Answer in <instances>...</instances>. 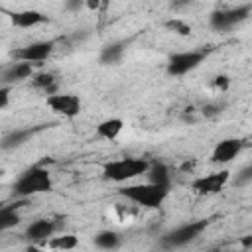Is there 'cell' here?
Masks as SVG:
<instances>
[{
  "label": "cell",
  "instance_id": "obj_23",
  "mask_svg": "<svg viewBox=\"0 0 252 252\" xmlns=\"http://www.w3.org/2000/svg\"><path fill=\"white\" fill-rule=\"evenodd\" d=\"M213 87L219 89V91H228V87H230V79H228L226 75H217L215 81H213Z\"/></svg>",
  "mask_w": 252,
  "mask_h": 252
},
{
  "label": "cell",
  "instance_id": "obj_11",
  "mask_svg": "<svg viewBox=\"0 0 252 252\" xmlns=\"http://www.w3.org/2000/svg\"><path fill=\"white\" fill-rule=\"evenodd\" d=\"M43 126H37V128H18V130H12L8 132L2 140H0V150H14V148H20L24 146L37 130H41Z\"/></svg>",
  "mask_w": 252,
  "mask_h": 252
},
{
  "label": "cell",
  "instance_id": "obj_4",
  "mask_svg": "<svg viewBox=\"0 0 252 252\" xmlns=\"http://www.w3.org/2000/svg\"><path fill=\"white\" fill-rule=\"evenodd\" d=\"M250 10H252L250 4H242V6L230 8V10H215V12L211 14V26H213L215 30H219V32L230 30V28H234L236 24H242L244 20H248Z\"/></svg>",
  "mask_w": 252,
  "mask_h": 252
},
{
  "label": "cell",
  "instance_id": "obj_19",
  "mask_svg": "<svg viewBox=\"0 0 252 252\" xmlns=\"http://www.w3.org/2000/svg\"><path fill=\"white\" fill-rule=\"evenodd\" d=\"M94 244L98 248H104V250H114L120 246V236L112 230H100L96 236H94Z\"/></svg>",
  "mask_w": 252,
  "mask_h": 252
},
{
  "label": "cell",
  "instance_id": "obj_3",
  "mask_svg": "<svg viewBox=\"0 0 252 252\" xmlns=\"http://www.w3.org/2000/svg\"><path fill=\"white\" fill-rule=\"evenodd\" d=\"M148 167H150V163L142 158H120V159L108 161L102 169V175L110 181L122 183V181H128V179H134V177L146 173Z\"/></svg>",
  "mask_w": 252,
  "mask_h": 252
},
{
  "label": "cell",
  "instance_id": "obj_30",
  "mask_svg": "<svg viewBox=\"0 0 252 252\" xmlns=\"http://www.w3.org/2000/svg\"><path fill=\"white\" fill-rule=\"evenodd\" d=\"M240 242H242V246H244V248H250V246H252V236H244Z\"/></svg>",
  "mask_w": 252,
  "mask_h": 252
},
{
  "label": "cell",
  "instance_id": "obj_16",
  "mask_svg": "<svg viewBox=\"0 0 252 252\" xmlns=\"http://www.w3.org/2000/svg\"><path fill=\"white\" fill-rule=\"evenodd\" d=\"M124 55V43L122 41H116V43H108L100 49V55H98V61L102 65H116Z\"/></svg>",
  "mask_w": 252,
  "mask_h": 252
},
{
  "label": "cell",
  "instance_id": "obj_17",
  "mask_svg": "<svg viewBox=\"0 0 252 252\" xmlns=\"http://www.w3.org/2000/svg\"><path fill=\"white\" fill-rule=\"evenodd\" d=\"M148 181L159 187H167L169 189V169L165 163H154L148 167Z\"/></svg>",
  "mask_w": 252,
  "mask_h": 252
},
{
  "label": "cell",
  "instance_id": "obj_21",
  "mask_svg": "<svg viewBox=\"0 0 252 252\" xmlns=\"http://www.w3.org/2000/svg\"><path fill=\"white\" fill-rule=\"evenodd\" d=\"M32 85H33L35 89L45 91L47 94H53L55 89H57V85H55V77H53L51 73H39V75H33Z\"/></svg>",
  "mask_w": 252,
  "mask_h": 252
},
{
  "label": "cell",
  "instance_id": "obj_27",
  "mask_svg": "<svg viewBox=\"0 0 252 252\" xmlns=\"http://www.w3.org/2000/svg\"><path fill=\"white\" fill-rule=\"evenodd\" d=\"M83 4H85V0H65V8L71 12H77Z\"/></svg>",
  "mask_w": 252,
  "mask_h": 252
},
{
  "label": "cell",
  "instance_id": "obj_18",
  "mask_svg": "<svg viewBox=\"0 0 252 252\" xmlns=\"http://www.w3.org/2000/svg\"><path fill=\"white\" fill-rule=\"evenodd\" d=\"M77 244H79L77 236H73V234H63V236L47 238V242H43L41 246H45V248H55V250H73V248H77Z\"/></svg>",
  "mask_w": 252,
  "mask_h": 252
},
{
  "label": "cell",
  "instance_id": "obj_28",
  "mask_svg": "<svg viewBox=\"0 0 252 252\" xmlns=\"http://www.w3.org/2000/svg\"><path fill=\"white\" fill-rule=\"evenodd\" d=\"M85 6L89 8V10H100V0H85Z\"/></svg>",
  "mask_w": 252,
  "mask_h": 252
},
{
  "label": "cell",
  "instance_id": "obj_7",
  "mask_svg": "<svg viewBox=\"0 0 252 252\" xmlns=\"http://www.w3.org/2000/svg\"><path fill=\"white\" fill-rule=\"evenodd\" d=\"M47 106L59 116L73 118L81 112V98L71 93H53L47 96Z\"/></svg>",
  "mask_w": 252,
  "mask_h": 252
},
{
  "label": "cell",
  "instance_id": "obj_29",
  "mask_svg": "<svg viewBox=\"0 0 252 252\" xmlns=\"http://www.w3.org/2000/svg\"><path fill=\"white\" fill-rule=\"evenodd\" d=\"M191 0H171V6H175V8H181V6H185V4H189Z\"/></svg>",
  "mask_w": 252,
  "mask_h": 252
},
{
  "label": "cell",
  "instance_id": "obj_12",
  "mask_svg": "<svg viewBox=\"0 0 252 252\" xmlns=\"http://www.w3.org/2000/svg\"><path fill=\"white\" fill-rule=\"evenodd\" d=\"M10 22L16 28H33V26L45 24L47 16H43L37 10H22V12H12L10 14Z\"/></svg>",
  "mask_w": 252,
  "mask_h": 252
},
{
  "label": "cell",
  "instance_id": "obj_9",
  "mask_svg": "<svg viewBox=\"0 0 252 252\" xmlns=\"http://www.w3.org/2000/svg\"><path fill=\"white\" fill-rule=\"evenodd\" d=\"M228 177H230V173L226 169H222V171H217V173H211L205 177H197L191 183V187L199 195H213V193H219L228 183Z\"/></svg>",
  "mask_w": 252,
  "mask_h": 252
},
{
  "label": "cell",
  "instance_id": "obj_10",
  "mask_svg": "<svg viewBox=\"0 0 252 252\" xmlns=\"http://www.w3.org/2000/svg\"><path fill=\"white\" fill-rule=\"evenodd\" d=\"M242 146H244V144H242V140H238V138L220 140V142L215 146V150H213L211 161H213V163H228V161H232V159L240 154Z\"/></svg>",
  "mask_w": 252,
  "mask_h": 252
},
{
  "label": "cell",
  "instance_id": "obj_6",
  "mask_svg": "<svg viewBox=\"0 0 252 252\" xmlns=\"http://www.w3.org/2000/svg\"><path fill=\"white\" fill-rule=\"evenodd\" d=\"M207 226H209V220H193V222L181 224V226H177L175 230H171L169 234H165L163 244H165V246H183V244H189V242L195 240Z\"/></svg>",
  "mask_w": 252,
  "mask_h": 252
},
{
  "label": "cell",
  "instance_id": "obj_26",
  "mask_svg": "<svg viewBox=\"0 0 252 252\" xmlns=\"http://www.w3.org/2000/svg\"><path fill=\"white\" fill-rule=\"evenodd\" d=\"M220 112V106H217V104H205L203 106V114L205 116H217Z\"/></svg>",
  "mask_w": 252,
  "mask_h": 252
},
{
  "label": "cell",
  "instance_id": "obj_22",
  "mask_svg": "<svg viewBox=\"0 0 252 252\" xmlns=\"http://www.w3.org/2000/svg\"><path fill=\"white\" fill-rule=\"evenodd\" d=\"M165 28H167L169 32L177 33V35H189V33H191V26L185 24L183 20H177V18L167 20V22H165Z\"/></svg>",
  "mask_w": 252,
  "mask_h": 252
},
{
  "label": "cell",
  "instance_id": "obj_5",
  "mask_svg": "<svg viewBox=\"0 0 252 252\" xmlns=\"http://www.w3.org/2000/svg\"><path fill=\"white\" fill-rule=\"evenodd\" d=\"M207 57V51H181V53H173L167 61V73L173 77L185 75L189 71H193L195 67H199Z\"/></svg>",
  "mask_w": 252,
  "mask_h": 252
},
{
  "label": "cell",
  "instance_id": "obj_24",
  "mask_svg": "<svg viewBox=\"0 0 252 252\" xmlns=\"http://www.w3.org/2000/svg\"><path fill=\"white\" fill-rule=\"evenodd\" d=\"M250 179H252V167L248 165V167H244V169L236 175V185H246Z\"/></svg>",
  "mask_w": 252,
  "mask_h": 252
},
{
  "label": "cell",
  "instance_id": "obj_13",
  "mask_svg": "<svg viewBox=\"0 0 252 252\" xmlns=\"http://www.w3.org/2000/svg\"><path fill=\"white\" fill-rule=\"evenodd\" d=\"M55 232V224L49 219H37L26 228V236L30 240H47Z\"/></svg>",
  "mask_w": 252,
  "mask_h": 252
},
{
  "label": "cell",
  "instance_id": "obj_20",
  "mask_svg": "<svg viewBox=\"0 0 252 252\" xmlns=\"http://www.w3.org/2000/svg\"><path fill=\"white\" fill-rule=\"evenodd\" d=\"M20 205H8V207H2L0 209V230H6V228H12L20 222V215L16 213Z\"/></svg>",
  "mask_w": 252,
  "mask_h": 252
},
{
  "label": "cell",
  "instance_id": "obj_25",
  "mask_svg": "<svg viewBox=\"0 0 252 252\" xmlns=\"http://www.w3.org/2000/svg\"><path fill=\"white\" fill-rule=\"evenodd\" d=\"M10 102V89L8 87H0V108H6Z\"/></svg>",
  "mask_w": 252,
  "mask_h": 252
},
{
  "label": "cell",
  "instance_id": "obj_15",
  "mask_svg": "<svg viewBox=\"0 0 252 252\" xmlns=\"http://www.w3.org/2000/svg\"><path fill=\"white\" fill-rule=\"evenodd\" d=\"M122 128H124V122L120 118H106L96 126V136L102 140H114L118 138Z\"/></svg>",
  "mask_w": 252,
  "mask_h": 252
},
{
  "label": "cell",
  "instance_id": "obj_14",
  "mask_svg": "<svg viewBox=\"0 0 252 252\" xmlns=\"http://www.w3.org/2000/svg\"><path fill=\"white\" fill-rule=\"evenodd\" d=\"M32 73H33L32 63L18 61V63H14L12 67H8V69L4 71L2 81H4V83H18V81H24V79L32 77Z\"/></svg>",
  "mask_w": 252,
  "mask_h": 252
},
{
  "label": "cell",
  "instance_id": "obj_32",
  "mask_svg": "<svg viewBox=\"0 0 252 252\" xmlns=\"http://www.w3.org/2000/svg\"><path fill=\"white\" fill-rule=\"evenodd\" d=\"M0 173H2V171H0Z\"/></svg>",
  "mask_w": 252,
  "mask_h": 252
},
{
  "label": "cell",
  "instance_id": "obj_1",
  "mask_svg": "<svg viewBox=\"0 0 252 252\" xmlns=\"http://www.w3.org/2000/svg\"><path fill=\"white\" fill-rule=\"evenodd\" d=\"M51 175L43 165H33L26 169L20 179L14 183V195L16 197H32L37 193H45L51 189Z\"/></svg>",
  "mask_w": 252,
  "mask_h": 252
},
{
  "label": "cell",
  "instance_id": "obj_2",
  "mask_svg": "<svg viewBox=\"0 0 252 252\" xmlns=\"http://www.w3.org/2000/svg\"><path fill=\"white\" fill-rule=\"evenodd\" d=\"M120 195L134 201L136 205L140 207H148V209H158L165 197L169 195V189L167 187H159V185H154V183H142V185H130V187H124L120 189Z\"/></svg>",
  "mask_w": 252,
  "mask_h": 252
},
{
  "label": "cell",
  "instance_id": "obj_31",
  "mask_svg": "<svg viewBox=\"0 0 252 252\" xmlns=\"http://www.w3.org/2000/svg\"><path fill=\"white\" fill-rule=\"evenodd\" d=\"M108 2H110V0H100V12H102V14L106 12V8H108Z\"/></svg>",
  "mask_w": 252,
  "mask_h": 252
},
{
  "label": "cell",
  "instance_id": "obj_8",
  "mask_svg": "<svg viewBox=\"0 0 252 252\" xmlns=\"http://www.w3.org/2000/svg\"><path fill=\"white\" fill-rule=\"evenodd\" d=\"M53 47H55V41H35V43H30V45H26V47L14 49L10 55H12L16 61L41 63V61H45V59L53 53Z\"/></svg>",
  "mask_w": 252,
  "mask_h": 252
}]
</instances>
